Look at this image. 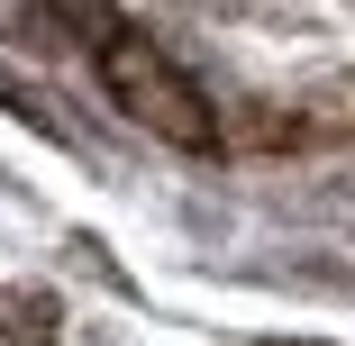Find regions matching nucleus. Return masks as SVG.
I'll list each match as a JSON object with an SVG mask.
<instances>
[{"instance_id": "nucleus-1", "label": "nucleus", "mask_w": 355, "mask_h": 346, "mask_svg": "<svg viewBox=\"0 0 355 346\" xmlns=\"http://www.w3.org/2000/svg\"><path fill=\"white\" fill-rule=\"evenodd\" d=\"M92 46H101V83L119 92V110H128V119H146L155 137H173V146H209V137H219L209 101H200V92H191V83L173 73V64H164V55H155L146 37H128V28L110 19V28H101Z\"/></svg>"}]
</instances>
